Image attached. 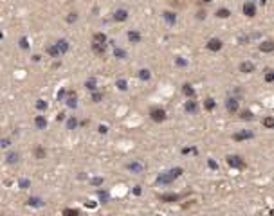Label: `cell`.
Instances as JSON below:
<instances>
[{
	"label": "cell",
	"instance_id": "obj_1",
	"mask_svg": "<svg viewBox=\"0 0 274 216\" xmlns=\"http://www.w3.org/2000/svg\"><path fill=\"white\" fill-rule=\"evenodd\" d=\"M184 173V169L182 167H171L169 171H162V173H159L157 176V184L159 185H169L175 182V178H179L180 175Z\"/></svg>",
	"mask_w": 274,
	"mask_h": 216
},
{
	"label": "cell",
	"instance_id": "obj_2",
	"mask_svg": "<svg viewBox=\"0 0 274 216\" xmlns=\"http://www.w3.org/2000/svg\"><path fill=\"white\" fill-rule=\"evenodd\" d=\"M150 117H152L153 123H164L166 121V110L162 106H153L150 110Z\"/></svg>",
	"mask_w": 274,
	"mask_h": 216
},
{
	"label": "cell",
	"instance_id": "obj_3",
	"mask_svg": "<svg viewBox=\"0 0 274 216\" xmlns=\"http://www.w3.org/2000/svg\"><path fill=\"white\" fill-rule=\"evenodd\" d=\"M251 139H254V132H253V130H240V132L233 133V141H236V142L251 141Z\"/></svg>",
	"mask_w": 274,
	"mask_h": 216
},
{
	"label": "cell",
	"instance_id": "obj_4",
	"mask_svg": "<svg viewBox=\"0 0 274 216\" xmlns=\"http://www.w3.org/2000/svg\"><path fill=\"white\" fill-rule=\"evenodd\" d=\"M126 169L130 173H134V175H141L144 169H146V166L143 164L141 160H132V162H128L126 164Z\"/></svg>",
	"mask_w": 274,
	"mask_h": 216
},
{
	"label": "cell",
	"instance_id": "obj_5",
	"mask_svg": "<svg viewBox=\"0 0 274 216\" xmlns=\"http://www.w3.org/2000/svg\"><path fill=\"white\" fill-rule=\"evenodd\" d=\"M225 162L231 166V167H234V169H243L245 167V162L242 160V157H238V155H229L225 159Z\"/></svg>",
	"mask_w": 274,
	"mask_h": 216
},
{
	"label": "cell",
	"instance_id": "obj_6",
	"mask_svg": "<svg viewBox=\"0 0 274 216\" xmlns=\"http://www.w3.org/2000/svg\"><path fill=\"white\" fill-rule=\"evenodd\" d=\"M225 110L229 113H238L240 112V101L236 97H227L225 99Z\"/></svg>",
	"mask_w": 274,
	"mask_h": 216
},
{
	"label": "cell",
	"instance_id": "obj_7",
	"mask_svg": "<svg viewBox=\"0 0 274 216\" xmlns=\"http://www.w3.org/2000/svg\"><path fill=\"white\" fill-rule=\"evenodd\" d=\"M65 103H67L69 108H76V106H78V95H76V92L69 90V92H67V97H65Z\"/></svg>",
	"mask_w": 274,
	"mask_h": 216
},
{
	"label": "cell",
	"instance_id": "obj_8",
	"mask_svg": "<svg viewBox=\"0 0 274 216\" xmlns=\"http://www.w3.org/2000/svg\"><path fill=\"white\" fill-rule=\"evenodd\" d=\"M222 45H224V43H222L220 38H211V40L208 41V49H209L211 52H218L222 49Z\"/></svg>",
	"mask_w": 274,
	"mask_h": 216
},
{
	"label": "cell",
	"instance_id": "obj_9",
	"mask_svg": "<svg viewBox=\"0 0 274 216\" xmlns=\"http://www.w3.org/2000/svg\"><path fill=\"white\" fill-rule=\"evenodd\" d=\"M92 52H94L96 56H105L106 43H97V41H92Z\"/></svg>",
	"mask_w": 274,
	"mask_h": 216
},
{
	"label": "cell",
	"instance_id": "obj_10",
	"mask_svg": "<svg viewBox=\"0 0 274 216\" xmlns=\"http://www.w3.org/2000/svg\"><path fill=\"white\" fill-rule=\"evenodd\" d=\"M184 110L188 113H197L199 112V104H197V101H195L193 97H190V99L186 101V104H184Z\"/></svg>",
	"mask_w": 274,
	"mask_h": 216
},
{
	"label": "cell",
	"instance_id": "obj_11",
	"mask_svg": "<svg viewBox=\"0 0 274 216\" xmlns=\"http://www.w3.org/2000/svg\"><path fill=\"white\" fill-rule=\"evenodd\" d=\"M243 15L249 16V18H253L254 15H256V6H254V2H245V4H243Z\"/></svg>",
	"mask_w": 274,
	"mask_h": 216
},
{
	"label": "cell",
	"instance_id": "obj_12",
	"mask_svg": "<svg viewBox=\"0 0 274 216\" xmlns=\"http://www.w3.org/2000/svg\"><path fill=\"white\" fill-rule=\"evenodd\" d=\"M254 63L253 61H242L240 63V72H243V74H253L254 72Z\"/></svg>",
	"mask_w": 274,
	"mask_h": 216
},
{
	"label": "cell",
	"instance_id": "obj_13",
	"mask_svg": "<svg viewBox=\"0 0 274 216\" xmlns=\"http://www.w3.org/2000/svg\"><path fill=\"white\" fill-rule=\"evenodd\" d=\"M159 198H161L162 202H179L180 195H177V193H162Z\"/></svg>",
	"mask_w": 274,
	"mask_h": 216
},
{
	"label": "cell",
	"instance_id": "obj_14",
	"mask_svg": "<svg viewBox=\"0 0 274 216\" xmlns=\"http://www.w3.org/2000/svg\"><path fill=\"white\" fill-rule=\"evenodd\" d=\"M162 18H164V22H166L168 25H175V22H177V15H175V13H171V11H164V13H162Z\"/></svg>",
	"mask_w": 274,
	"mask_h": 216
},
{
	"label": "cell",
	"instance_id": "obj_15",
	"mask_svg": "<svg viewBox=\"0 0 274 216\" xmlns=\"http://www.w3.org/2000/svg\"><path fill=\"white\" fill-rule=\"evenodd\" d=\"M260 51L262 52H272L274 51V41L272 40H263L260 43Z\"/></svg>",
	"mask_w": 274,
	"mask_h": 216
},
{
	"label": "cell",
	"instance_id": "obj_16",
	"mask_svg": "<svg viewBox=\"0 0 274 216\" xmlns=\"http://www.w3.org/2000/svg\"><path fill=\"white\" fill-rule=\"evenodd\" d=\"M6 160H7V164H16L20 160V153L18 151H9L6 155Z\"/></svg>",
	"mask_w": 274,
	"mask_h": 216
},
{
	"label": "cell",
	"instance_id": "obj_17",
	"mask_svg": "<svg viewBox=\"0 0 274 216\" xmlns=\"http://www.w3.org/2000/svg\"><path fill=\"white\" fill-rule=\"evenodd\" d=\"M128 18V11L126 9H117L114 13V20L116 22H125Z\"/></svg>",
	"mask_w": 274,
	"mask_h": 216
},
{
	"label": "cell",
	"instance_id": "obj_18",
	"mask_svg": "<svg viewBox=\"0 0 274 216\" xmlns=\"http://www.w3.org/2000/svg\"><path fill=\"white\" fill-rule=\"evenodd\" d=\"M182 94H184V95H186V97H195V88H193V87H191L190 83H184V85H182Z\"/></svg>",
	"mask_w": 274,
	"mask_h": 216
},
{
	"label": "cell",
	"instance_id": "obj_19",
	"mask_svg": "<svg viewBox=\"0 0 274 216\" xmlns=\"http://www.w3.org/2000/svg\"><path fill=\"white\" fill-rule=\"evenodd\" d=\"M34 126H36L38 130H45V128H47V119H45L43 115H36V119H34Z\"/></svg>",
	"mask_w": 274,
	"mask_h": 216
},
{
	"label": "cell",
	"instance_id": "obj_20",
	"mask_svg": "<svg viewBox=\"0 0 274 216\" xmlns=\"http://www.w3.org/2000/svg\"><path fill=\"white\" fill-rule=\"evenodd\" d=\"M47 54H49V56H53V58H60V56H62V52H60V49H58V45H56V43L47 47Z\"/></svg>",
	"mask_w": 274,
	"mask_h": 216
},
{
	"label": "cell",
	"instance_id": "obj_21",
	"mask_svg": "<svg viewBox=\"0 0 274 216\" xmlns=\"http://www.w3.org/2000/svg\"><path fill=\"white\" fill-rule=\"evenodd\" d=\"M128 40H130V43H139L141 41V32L128 31Z\"/></svg>",
	"mask_w": 274,
	"mask_h": 216
},
{
	"label": "cell",
	"instance_id": "obj_22",
	"mask_svg": "<svg viewBox=\"0 0 274 216\" xmlns=\"http://www.w3.org/2000/svg\"><path fill=\"white\" fill-rule=\"evenodd\" d=\"M137 78H139V79H143V81H148V79L152 78V74H150L148 69H141V70L137 72Z\"/></svg>",
	"mask_w": 274,
	"mask_h": 216
},
{
	"label": "cell",
	"instance_id": "obj_23",
	"mask_svg": "<svg viewBox=\"0 0 274 216\" xmlns=\"http://www.w3.org/2000/svg\"><path fill=\"white\" fill-rule=\"evenodd\" d=\"M56 45H58V49H60L62 54H65V52L69 51V41H67V40H58V41H56Z\"/></svg>",
	"mask_w": 274,
	"mask_h": 216
},
{
	"label": "cell",
	"instance_id": "obj_24",
	"mask_svg": "<svg viewBox=\"0 0 274 216\" xmlns=\"http://www.w3.org/2000/svg\"><path fill=\"white\" fill-rule=\"evenodd\" d=\"M215 106H216V103H215V99H213V97H208V99L204 101V108H206L208 112L215 110Z\"/></svg>",
	"mask_w": 274,
	"mask_h": 216
},
{
	"label": "cell",
	"instance_id": "obj_25",
	"mask_svg": "<svg viewBox=\"0 0 274 216\" xmlns=\"http://www.w3.org/2000/svg\"><path fill=\"white\" fill-rule=\"evenodd\" d=\"M240 119H243V121H253L254 113L251 112V110H242V112H240Z\"/></svg>",
	"mask_w": 274,
	"mask_h": 216
},
{
	"label": "cell",
	"instance_id": "obj_26",
	"mask_svg": "<svg viewBox=\"0 0 274 216\" xmlns=\"http://www.w3.org/2000/svg\"><path fill=\"white\" fill-rule=\"evenodd\" d=\"M78 119H76V117H69V119H67V130H76V128H78Z\"/></svg>",
	"mask_w": 274,
	"mask_h": 216
},
{
	"label": "cell",
	"instance_id": "obj_27",
	"mask_svg": "<svg viewBox=\"0 0 274 216\" xmlns=\"http://www.w3.org/2000/svg\"><path fill=\"white\" fill-rule=\"evenodd\" d=\"M92 41H97V43H106V34L105 32H96L92 36Z\"/></svg>",
	"mask_w": 274,
	"mask_h": 216
},
{
	"label": "cell",
	"instance_id": "obj_28",
	"mask_svg": "<svg viewBox=\"0 0 274 216\" xmlns=\"http://www.w3.org/2000/svg\"><path fill=\"white\" fill-rule=\"evenodd\" d=\"M216 16L218 18H229L231 16V11L227 9V7H220V9L216 11Z\"/></svg>",
	"mask_w": 274,
	"mask_h": 216
},
{
	"label": "cell",
	"instance_id": "obj_29",
	"mask_svg": "<svg viewBox=\"0 0 274 216\" xmlns=\"http://www.w3.org/2000/svg\"><path fill=\"white\" fill-rule=\"evenodd\" d=\"M114 56H116L117 60H126V51H123L119 47H114Z\"/></svg>",
	"mask_w": 274,
	"mask_h": 216
},
{
	"label": "cell",
	"instance_id": "obj_30",
	"mask_svg": "<svg viewBox=\"0 0 274 216\" xmlns=\"http://www.w3.org/2000/svg\"><path fill=\"white\" fill-rule=\"evenodd\" d=\"M27 204H29V205H32V207H42V205H43L42 198H36V196H34V198H29V200H27Z\"/></svg>",
	"mask_w": 274,
	"mask_h": 216
},
{
	"label": "cell",
	"instance_id": "obj_31",
	"mask_svg": "<svg viewBox=\"0 0 274 216\" xmlns=\"http://www.w3.org/2000/svg\"><path fill=\"white\" fill-rule=\"evenodd\" d=\"M85 87H87L88 90H92V92H94L96 88H97V81H96L94 78H90V79H87V83H85Z\"/></svg>",
	"mask_w": 274,
	"mask_h": 216
},
{
	"label": "cell",
	"instance_id": "obj_32",
	"mask_svg": "<svg viewBox=\"0 0 274 216\" xmlns=\"http://www.w3.org/2000/svg\"><path fill=\"white\" fill-rule=\"evenodd\" d=\"M32 153H34V157H36V159H45L47 151H45L43 148H40V146H38V148H34V151H32Z\"/></svg>",
	"mask_w": 274,
	"mask_h": 216
},
{
	"label": "cell",
	"instance_id": "obj_33",
	"mask_svg": "<svg viewBox=\"0 0 274 216\" xmlns=\"http://www.w3.org/2000/svg\"><path fill=\"white\" fill-rule=\"evenodd\" d=\"M116 87L119 88V90H126V88H128L126 79H117V81H116Z\"/></svg>",
	"mask_w": 274,
	"mask_h": 216
},
{
	"label": "cell",
	"instance_id": "obj_34",
	"mask_svg": "<svg viewBox=\"0 0 274 216\" xmlns=\"http://www.w3.org/2000/svg\"><path fill=\"white\" fill-rule=\"evenodd\" d=\"M262 123H263L265 128H274V117H265Z\"/></svg>",
	"mask_w": 274,
	"mask_h": 216
},
{
	"label": "cell",
	"instance_id": "obj_35",
	"mask_svg": "<svg viewBox=\"0 0 274 216\" xmlns=\"http://www.w3.org/2000/svg\"><path fill=\"white\" fill-rule=\"evenodd\" d=\"M36 108H38L40 112H43V110H47V103H45L43 99H38V101H36Z\"/></svg>",
	"mask_w": 274,
	"mask_h": 216
},
{
	"label": "cell",
	"instance_id": "obj_36",
	"mask_svg": "<svg viewBox=\"0 0 274 216\" xmlns=\"http://www.w3.org/2000/svg\"><path fill=\"white\" fill-rule=\"evenodd\" d=\"M101 99H103V94L101 92H92V101H94V103H99V101H101Z\"/></svg>",
	"mask_w": 274,
	"mask_h": 216
},
{
	"label": "cell",
	"instance_id": "obj_37",
	"mask_svg": "<svg viewBox=\"0 0 274 216\" xmlns=\"http://www.w3.org/2000/svg\"><path fill=\"white\" fill-rule=\"evenodd\" d=\"M97 196L101 198V202H103V204L108 202V193H106V191H97Z\"/></svg>",
	"mask_w": 274,
	"mask_h": 216
},
{
	"label": "cell",
	"instance_id": "obj_38",
	"mask_svg": "<svg viewBox=\"0 0 274 216\" xmlns=\"http://www.w3.org/2000/svg\"><path fill=\"white\" fill-rule=\"evenodd\" d=\"M76 20H78V13H69V16H67V23H74Z\"/></svg>",
	"mask_w": 274,
	"mask_h": 216
},
{
	"label": "cell",
	"instance_id": "obj_39",
	"mask_svg": "<svg viewBox=\"0 0 274 216\" xmlns=\"http://www.w3.org/2000/svg\"><path fill=\"white\" fill-rule=\"evenodd\" d=\"M265 81H274V70H267V74H265Z\"/></svg>",
	"mask_w": 274,
	"mask_h": 216
},
{
	"label": "cell",
	"instance_id": "obj_40",
	"mask_svg": "<svg viewBox=\"0 0 274 216\" xmlns=\"http://www.w3.org/2000/svg\"><path fill=\"white\" fill-rule=\"evenodd\" d=\"M20 47L22 49H29V41H27V38H20Z\"/></svg>",
	"mask_w": 274,
	"mask_h": 216
},
{
	"label": "cell",
	"instance_id": "obj_41",
	"mask_svg": "<svg viewBox=\"0 0 274 216\" xmlns=\"http://www.w3.org/2000/svg\"><path fill=\"white\" fill-rule=\"evenodd\" d=\"M90 184H92V185H101V184H103V178H101V176L92 178V180H90Z\"/></svg>",
	"mask_w": 274,
	"mask_h": 216
},
{
	"label": "cell",
	"instance_id": "obj_42",
	"mask_svg": "<svg viewBox=\"0 0 274 216\" xmlns=\"http://www.w3.org/2000/svg\"><path fill=\"white\" fill-rule=\"evenodd\" d=\"M63 214H79V211H78V209H65L63 211Z\"/></svg>",
	"mask_w": 274,
	"mask_h": 216
},
{
	"label": "cell",
	"instance_id": "obj_43",
	"mask_svg": "<svg viewBox=\"0 0 274 216\" xmlns=\"http://www.w3.org/2000/svg\"><path fill=\"white\" fill-rule=\"evenodd\" d=\"M175 63H177L179 67H186V65H188V61H186V60H182V58H177V60H175Z\"/></svg>",
	"mask_w": 274,
	"mask_h": 216
},
{
	"label": "cell",
	"instance_id": "obj_44",
	"mask_svg": "<svg viewBox=\"0 0 274 216\" xmlns=\"http://www.w3.org/2000/svg\"><path fill=\"white\" fill-rule=\"evenodd\" d=\"M18 184H20L22 189H27V187H29V180H25V178H24V180H20Z\"/></svg>",
	"mask_w": 274,
	"mask_h": 216
},
{
	"label": "cell",
	"instance_id": "obj_45",
	"mask_svg": "<svg viewBox=\"0 0 274 216\" xmlns=\"http://www.w3.org/2000/svg\"><path fill=\"white\" fill-rule=\"evenodd\" d=\"M0 146H2V148H7V146H11V141L9 139H2V141H0Z\"/></svg>",
	"mask_w": 274,
	"mask_h": 216
},
{
	"label": "cell",
	"instance_id": "obj_46",
	"mask_svg": "<svg viewBox=\"0 0 274 216\" xmlns=\"http://www.w3.org/2000/svg\"><path fill=\"white\" fill-rule=\"evenodd\" d=\"M97 132H99V133H106V132H108V128H106L105 124H99V126H97Z\"/></svg>",
	"mask_w": 274,
	"mask_h": 216
},
{
	"label": "cell",
	"instance_id": "obj_47",
	"mask_svg": "<svg viewBox=\"0 0 274 216\" xmlns=\"http://www.w3.org/2000/svg\"><path fill=\"white\" fill-rule=\"evenodd\" d=\"M208 166H209V167H213V169H216V167H218V164H216V162H215V160H208Z\"/></svg>",
	"mask_w": 274,
	"mask_h": 216
},
{
	"label": "cell",
	"instance_id": "obj_48",
	"mask_svg": "<svg viewBox=\"0 0 274 216\" xmlns=\"http://www.w3.org/2000/svg\"><path fill=\"white\" fill-rule=\"evenodd\" d=\"M197 18H199V20H204V18H206V11H199V13H197Z\"/></svg>",
	"mask_w": 274,
	"mask_h": 216
},
{
	"label": "cell",
	"instance_id": "obj_49",
	"mask_svg": "<svg viewBox=\"0 0 274 216\" xmlns=\"http://www.w3.org/2000/svg\"><path fill=\"white\" fill-rule=\"evenodd\" d=\"M141 193H143V189H141V187H139V185H135V187H134V195H141Z\"/></svg>",
	"mask_w": 274,
	"mask_h": 216
},
{
	"label": "cell",
	"instance_id": "obj_50",
	"mask_svg": "<svg viewBox=\"0 0 274 216\" xmlns=\"http://www.w3.org/2000/svg\"><path fill=\"white\" fill-rule=\"evenodd\" d=\"M65 95H67V90H60L58 92V99H63Z\"/></svg>",
	"mask_w": 274,
	"mask_h": 216
},
{
	"label": "cell",
	"instance_id": "obj_51",
	"mask_svg": "<svg viewBox=\"0 0 274 216\" xmlns=\"http://www.w3.org/2000/svg\"><path fill=\"white\" fill-rule=\"evenodd\" d=\"M63 119H65V113H63V112L58 113V121H63Z\"/></svg>",
	"mask_w": 274,
	"mask_h": 216
},
{
	"label": "cell",
	"instance_id": "obj_52",
	"mask_svg": "<svg viewBox=\"0 0 274 216\" xmlns=\"http://www.w3.org/2000/svg\"><path fill=\"white\" fill-rule=\"evenodd\" d=\"M85 205H87V207H96V204H94V202H87Z\"/></svg>",
	"mask_w": 274,
	"mask_h": 216
},
{
	"label": "cell",
	"instance_id": "obj_53",
	"mask_svg": "<svg viewBox=\"0 0 274 216\" xmlns=\"http://www.w3.org/2000/svg\"><path fill=\"white\" fill-rule=\"evenodd\" d=\"M200 2H202V4H209L211 0H200Z\"/></svg>",
	"mask_w": 274,
	"mask_h": 216
}]
</instances>
